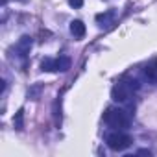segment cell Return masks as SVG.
<instances>
[{
    "mask_svg": "<svg viewBox=\"0 0 157 157\" xmlns=\"http://www.w3.org/2000/svg\"><path fill=\"white\" fill-rule=\"evenodd\" d=\"M137 89H139L137 80H122L111 89V98L115 102H126L133 94V91H137Z\"/></svg>",
    "mask_w": 157,
    "mask_h": 157,
    "instance_id": "1",
    "label": "cell"
},
{
    "mask_svg": "<svg viewBox=\"0 0 157 157\" xmlns=\"http://www.w3.org/2000/svg\"><path fill=\"white\" fill-rule=\"evenodd\" d=\"M104 122L115 129H126L129 126V115L124 109H107L104 113Z\"/></svg>",
    "mask_w": 157,
    "mask_h": 157,
    "instance_id": "2",
    "label": "cell"
},
{
    "mask_svg": "<svg viewBox=\"0 0 157 157\" xmlns=\"http://www.w3.org/2000/svg\"><path fill=\"white\" fill-rule=\"evenodd\" d=\"M70 68V59L67 56H61L57 59L52 57H44L41 61V70L43 72H65Z\"/></svg>",
    "mask_w": 157,
    "mask_h": 157,
    "instance_id": "3",
    "label": "cell"
},
{
    "mask_svg": "<svg viewBox=\"0 0 157 157\" xmlns=\"http://www.w3.org/2000/svg\"><path fill=\"white\" fill-rule=\"evenodd\" d=\"M131 142H133L131 137L126 135V133H120V131H115V133L107 135V146L111 150H115V151H122V150L129 148Z\"/></svg>",
    "mask_w": 157,
    "mask_h": 157,
    "instance_id": "4",
    "label": "cell"
},
{
    "mask_svg": "<svg viewBox=\"0 0 157 157\" xmlns=\"http://www.w3.org/2000/svg\"><path fill=\"white\" fill-rule=\"evenodd\" d=\"M70 33L76 37V39H82L85 35V24L82 21H72L70 22Z\"/></svg>",
    "mask_w": 157,
    "mask_h": 157,
    "instance_id": "5",
    "label": "cell"
},
{
    "mask_svg": "<svg viewBox=\"0 0 157 157\" xmlns=\"http://www.w3.org/2000/svg\"><path fill=\"white\" fill-rule=\"evenodd\" d=\"M30 46H32V37L24 35V37H21V41L17 44V52H21V56H26V52H30Z\"/></svg>",
    "mask_w": 157,
    "mask_h": 157,
    "instance_id": "6",
    "label": "cell"
},
{
    "mask_svg": "<svg viewBox=\"0 0 157 157\" xmlns=\"http://www.w3.org/2000/svg\"><path fill=\"white\" fill-rule=\"evenodd\" d=\"M22 117H24V111H22V109H19L17 117L13 118V124H15V128H17V129H22V128H24V124H22Z\"/></svg>",
    "mask_w": 157,
    "mask_h": 157,
    "instance_id": "7",
    "label": "cell"
},
{
    "mask_svg": "<svg viewBox=\"0 0 157 157\" xmlns=\"http://www.w3.org/2000/svg\"><path fill=\"white\" fill-rule=\"evenodd\" d=\"M68 4H70L72 8H82V6H83V0H68Z\"/></svg>",
    "mask_w": 157,
    "mask_h": 157,
    "instance_id": "8",
    "label": "cell"
},
{
    "mask_svg": "<svg viewBox=\"0 0 157 157\" xmlns=\"http://www.w3.org/2000/svg\"><path fill=\"white\" fill-rule=\"evenodd\" d=\"M139 153H140V155H150V151H148V150H139Z\"/></svg>",
    "mask_w": 157,
    "mask_h": 157,
    "instance_id": "9",
    "label": "cell"
},
{
    "mask_svg": "<svg viewBox=\"0 0 157 157\" xmlns=\"http://www.w3.org/2000/svg\"><path fill=\"white\" fill-rule=\"evenodd\" d=\"M153 67H155V68H157V59H155V63H153Z\"/></svg>",
    "mask_w": 157,
    "mask_h": 157,
    "instance_id": "10",
    "label": "cell"
}]
</instances>
